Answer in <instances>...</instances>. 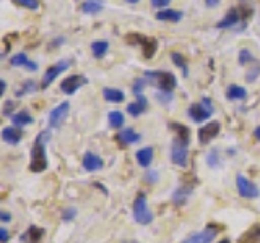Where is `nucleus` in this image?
Here are the masks:
<instances>
[{
	"mask_svg": "<svg viewBox=\"0 0 260 243\" xmlns=\"http://www.w3.org/2000/svg\"><path fill=\"white\" fill-rule=\"evenodd\" d=\"M49 140V132H41L36 136L35 146L31 151V162L29 169L32 172H43L47 169V157H46V143Z\"/></svg>",
	"mask_w": 260,
	"mask_h": 243,
	"instance_id": "1",
	"label": "nucleus"
},
{
	"mask_svg": "<svg viewBox=\"0 0 260 243\" xmlns=\"http://www.w3.org/2000/svg\"><path fill=\"white\" fill-rule=\"evenodd\" d=\"M145 78L150 85L159 88V91L165 93H173V89L177 86L176 76L169 71H145Z\"/></svg>",
	"mask_w": 260,
	"mask_h": 243,
	"instance_id": "2",
	"label": "nucleus"
},
{
	"mask_svg": "<svg viewBox=\"0 0 260 243\" xmlns=\"http://www.w3.org/2000/svg\"><path fill=\"white\" fill-rule=\"evenodd\" d=\"M132 213H134V219H135L137 224L148 225V224L153 222V213H151V209L148 208V201H146V196L143 193H140L134 199Z\"/></svg>",
	"mask_w": 260,
	"mask_h": 243,
	"instance_id": "3",
	"label": "nucleus"
},
{
	"mask_svg": "<svg viewBox=\"0 0 260 243\" xmlns=\"http://www.w3.org/2000/svg\"><path fill=\"white\" fill-rule=\"evenodd\" d=\"M215 107L213 102L208 97H203L200 102H195L189 107V117L195 122V124H202V122L208 120L211 115H213Z\"/></svg>",
	"mask_w": 260,
	"mask_h": 243,
	"instance_id": "4",
	"label": "nucleus"
},
{
	"mask_svg": "<svg viewBox=\"0 0 260 243\" xmlns=\"http://www.w3.org/2000/svg\"><path fill=\"white\" fill-rule=\"evenodd\" d=\"M189 143H185L179 138H174L173 144H171V160L179 167H185L187 160H189Z\"/></svg>",
	"mask_w": 260,
	"mask_h": 243,
	"instance_id": "5",
	"label": "nucleus"
},
{
	"mask_svg": "<svg viewBox=\"0 0 260 243\" xmlns=\"http://www.w3.org/2000/svg\"><path fill=\"white\" fill-rule=\"evenodd\" d=\"M236 186H238V191L242 198H247V199H255L260 196V188L254 183L250 182L249 178H246L244 175H238L236 177Z\"/></svg>",
	"mask_w": 260,
	"mask_h": 243,
	"instance_id": "6",
	"label": "nucleus"
},
{
	"mask_svg": "<svg viewBox=\"0 0 260 243\" xmlns=\"http://www.w3.org/2000/svg\"><path fill=\"white\" fill-rule=\"evenodd\" d=\"M70 67V62L69 60H60V62H57L54 67L49 68L46 73H44V76H43V81H41V89H46L49 85H52V81L60 75V73H63L65 70H67Z\"/></svg>",
	"mask_w": 260,
	"mask_h": 243,
	"instance_id": "7",
	"label": "nucleus"
},
{
	"mask_svg": "<svg viewBox=\"0 0 260 243\" xmlns=\"http://www.w3.org/2000/svg\"><path fill=\"white\" fill-rule=\"evenodd\" d=\"M88 83V78L83 76V75H72L69 78H65L62 83H60V89H62V93L65 94H69L72 96L73 93H77L78 89L86 85Z\"/></svg>",
	"mask_w": 260,
	"mask_h": 243,
	"instance_id": "8",
	"label": "nucleus"
},
{
	"mask_svg": "<svg viewBox=\"0 0 260 243\" xmlns=\"http://www.w3.org/2000/svg\"><path fill=\"white\" fill-rule=\"evenodd\" d=\"M216 235H218V229L213 225H210L197 233H192L190 237H187L182 243H211L216 238Z\"/></svg>",
	"mask_w": 260,
	"mask_h": 243,
	"instance_id": "9",
	"label": "nucleus"
},
{
	"mask_svg": "<svg viewBox=\"0 0 260 243\" xmlns=\"http://www.w3.org/2000/svg\"><path fill=\"white\" fill-rule=\"evenodd\" d=\"M219 130H221V125H219V122H210V124L200 127L199 132H197V136H199L200 143L202 144H208L211 140H213V138L218 136Z\"/></svg>",
	"mask_w": 260,
	"mask_h": 243,
	"instance_id": "10",
	"label": "nucleus"
},
{
	"mask_svg": "<svg viewBox=\"0 0 260 243\" xmlns=\"http://www.w3.org/2000/svg\"><path fill=\"white\" fill-rule=\"evenodd\" d=\"M69 109H70L69 102H62L55 109H52V112L49 113V125H51V128H59L62 125V122L69 113Z\"/></svg>",
	"mask_w": 260,
	"mask_h": 243,
	"instance_id": "11",
	"label": "nucleus"
},
{
	"mask_svg": "<svg viewBox=\"0 0 260 243\" xmlns=\"http://www.w3.org/2000/svg\"><path fill=\"white\" fill-rule=\"evenodd\" d=\"M244 20V15L241 13L239 8H230V12L226 13V16L218 23L219 29H231L236 28L238 24Z\"/></svg>",
	"mask_w": 260,
	"mask_h": 243,
	"instance_id": "12",
	"label": "nucleus"
},
{
	"mask_svg": "<svg viewBox=\"0 0 260 243\" xmlns=\"http://www.w3.org/2000/svg\"><path fill=\"white\" fill-rule=\"evenodd\" d=\"M135 40L134 43H140L142 47H143V55L146 57V59H151V57L154 55V52H156L158 49V43L156 39H150V37H145V36H138V34H134Z\"/></svg>",
	"mask_w": 260,
	"mask_h": 243,
	"instance_id": "13",
	"label": "nucleus"
},
{
	"mask_svg": "<svg viewBox=\"0 0 260 243\" xmlns=\"http://www.w3.org/2000/svg\"><path fill=\"white\" fill-rule=\"evenodd\" d=\"M103 159L94 152H86L83 156V167L88 172H98V170L103 169Z\"/></svg>",
	"mask_w": 260,
	"mask_h": 243,
	"instance_id": "14",
	"label": "nucleus"
},
{
	"mask_svg": "<svg viewBox=\"0 0 260 243\" xmlns=\"http://www.w3.org/2000/svg\"><path fill=\"white\" fill-rule=\"evenodd\" d=\"M23 138V132L18 127H5L2 130V140L7 144H18Z\"/></svg>",
	"mask_w": 260,
	"mask_h": 243,
	"instance_id": "15",
	"label": "nucleus"
},
{
	"mask_svg": "<svg viewBox=\"0 0 260 243\" xmlns=\"http://www.w3.org/2000/svg\"><path fill=\"white\" fill-rule=\"evenodd\" d=\"M140 133H137L134 128H125L122 130V132L117 135V141L124 146H128V144H135L140 141Z\"/></svg>",
	"mask_w": 260,
	"mask_h": 243,
	"instance_id": "16",
	"label": "nucleus"
},
{
	"mask_svg": "<svg viewBox=\"0 0 260 243\" xmlns=\"http://www.w3.org/2000/svg\"><path fill=\"white\" fill-rule=\"evenodd\" d=\"M146 105H148V101H146V97L145 96H137V101L127 105V112L132 117H138V115H142V113L145 112Z\"/></svg>",
	"mask_w": 260,
	"mask_h": 243,
	"instance_id": "17",
	"label": "nucleus"
},
{
	"mask_svg": "<svg viewBox=\"0 0 260 243\" xmlns=\"http://www.w3.org/2000/svg\"><path fill=\"white\" fill-rule=\"evenodd\" d=\"M103 96H104V99L108 102H111V104H119V102L125 101L124 91H120V89H117V88H104L103 89Z\"/></svg>",
	"mask_w": 260,
	"mask_h": 243,
	"instance_id": "18",
	"label": "nucleus"
},
{
	"mask_svg": "<svg viewBox=\"0 0 260 243\" xmlns=\"http://www.w3.org/2000/svg\"><path fill=\"white\" fill-rule=\"evenodd\" d=\"M44 235V230L43 229H38V227H29V229L26 230V233L21 235V243H39V240L43 238Z\"/></svg>",
	"mask_w": 260,
	"mask_h": 243,
	"instance_id": "19",
	"label": "nucleus"
},
{
	"mask_svg": "<svg viewBox=\"0 0 260 243\" xmlns=\"http://www.w3.org/2000/svg\"><path fill=\"white\" fill-rule=\"evenodd\" d=\"M156 18L161 21H169V23H177L182 20V12L179 10H171V8H166V10H159L156 13Z\"/></svg>",
	"mask_w": 260,
	"mask_h": 243,
	"instance_id": "20",
	"label": "nucleus"
},
{
	"mask_svg": "<svg viewBox=\"0 0 260 243\" xmlns=\"http://www.w3.org/2000/svg\"><path fill=\"white\" fill-rule=\"evenodd\" d=\"M153 156H154V152H153V148H150V146L148 148H143L140 151H137V154H135L137 162L142 167H148L153 162Z\"/></svg>",
	"mask_w": 260,
	"mask_h": 243,
	"instance_id": "21",
	"label": "nucleus"
},
{
	"mask_svg": "<svg viewBox=\"0 0 260 243\" xmlns=\"http://www.w3.org/2000/svg\"><path fill=\"white\" fill-rule=\"evenodd\" d=\"M103 7H104L103 0H85V2L81 4V10L86 15H96L103 10Z\"/></svg>",
	"mask_w": 260,
	"mask_h": 243,
	"instance_id": "22",
	"label": "nucleus"
},
{
	"mask_svg": "<svg viewBox=\"0 0 260 243\" xmlns=\"http://www.w3.org/2000/svg\"><path fill=\"white\" fill-rule=\"evenodd\" d=\"M226 97L230 101H241V99H246L247 97V91L239 85H231L226 91Z\"/></svg>",
	"mask_w": 260,
	"mask_h": 243,
	"instance_id": "23",
	"label": "nucleus"
},
{
	"mask_svg": "<svg viewBox=\"0 0 260 243\" xmlns=\"http://www.w3.org/2000/svg\"><path fill=\"white\" fill-rule=\"evenodd\" d=\"M12 122H13V125H15V127L23 128V127H26V125L32 124V117H31V113H29V112L21 110V112H18V113H15V115L12 117Z\"/></svg>",
	"mask_w": 260,
	"mask_h": 243,
	"instance_id": "24",
	"label": "nucleus"
},
{
	"mask_svg": "<svg viewBox=\"0 0 260 243\" xmlns=\"http://www.w3.org/2000/svg\"><path fill=\"white\" fill-rule=\"evenodd\" d=\"M239 243H260V225H254L239 238Z\"/></svg>",
	"mask_w": 260,
	"mask_h": 243,
	"instance_id": "25",
	"label": "nucleus"
},
{
	"mask_svg": "<svg viewBox=\"0 0 260 243\" xmlns=\"http://www.w3.org/2000/svg\"><path fill=\"white\" fill-rule=\"evenodd\" d=\"M192 194V186H181L177 188L173 194V201L176 205H184V202L189 199V196Z\"/></svg>",
	"mask_w": 260,
	"mask_h": 243,
	"instance_id": "26",
	"label": "nucleus"
},
{
	"mask_svg": "<svg viewBox=\"0 0 260 243\" xmlns=\"http://www.w3.org/2000/svg\"><path fill=\"white\" fill-rule=\"evenodd\" d=\"M108 49H109L108 40H94V43L91 44V51H93V55L96 57V59H103V57L106 55V52H108Z\"/></svg>",
	"mask_w": 260,
	"mask_h": 243,
	"instance_id": "27",
	"label": "nucleus"
},
{
	"mask_svg": "<svg viewBox=\"0 0 260 243\" xmlns=\"http://www.w3.org/2000/svg\"><path fill=\"white\" fill-rule=\"evenodd\" d=\"M108 120H109V125H111L112 128H120L122 125L125 124V117H124V113L119 112V110H112V112H109Z\"/></svg>",
	"mask_w": 260,
	"mask_h": 243,
	"instance_id": "28",
	"label": "nucleus"
},
{
	"mask_svg": "<svg viewBox=\"0 0 260 243\" xmlns=\"http://www.w3.org/2000/svg\"><path fill=\"white\" fill-rule=\"evenodd\" d=\"M38 89V85H36V81H32V79H28V81H24V83L16 89L15 91V94L18 96V97H21V96H24V94H29V93H35Z\"/></svg>",
	"mask_w": 260,
	"mask_h": 243,
	"instance_id": "29",
	"label": "nucleus"
},
{
	"mask_svg": "<svg viewBox=\"0 0 260 243\" xmlns=\"http://www.w3.org/2000/svg\"><path fill=\"white\" fill-rule=\"evenodd\" d=\"M171 127H173V130L176 132V138H179V140H182L185 143H189V140H190V130L189 128H187L185 125H179V124H173Z\"/></svg>",
	"mask_w": 260,
	"mask_h": 243,
	"instance_id": "30",
	"label": "nucleus"
},
{
	"mask_svg": "<svg viewBox=\"0 0 260 243\" xmlns=\"http://www.w3.org/2000/svg\"><path fill=\"white\" fill-rule=\"evenodd\" d=\"M171 59H173V62L176 63V67H179V68L182 70L184 76H189V67H187V62H185V59L182 57V54L173 52V54H171Z\"/></svg>",
	"mask_w": 260,
	"mask_h": 243,
	"instance_id": "31",
	"label": "nucleus"
},
{
	"mask_svg": "<svg viewBox=\"0 0 260 243\" xmlns=\"http://www.w3.org/2000/svg\"><path fill=\"white\" fill-rule=\"evenodd\" d=\"M29 62L28 55L24 52H20V54H15L12 59H10V65L12 67H26Z\"/></svg>",
	"mask_w": 260,
	"mask_h": 243,
	"instance_id": "32",
	"label": "nucleus"
},
{
	"mask_svg": "<svg viewBox=\"0 0 260 243\" xmlns=\"http://www.w3.org/2000/svg\"><path fill=\"white\" fill-rule=\"evenodd\" d=\"M252 60H254V55L249 51V49H242L239 52V63L241 65H249Z\"/></svg>",
	"mask_w": 260,
	"mask_h": 243,
	"instance_id": "33",
	"label": "nucleus"
},
{
	"mask_svg": "<svg viewBox=\"0 0 260 243\" xmlns=\"http://www.w3.org/2000/svg\"><path fill=\"white\" fill-rule=\"evenodd\" d=\"M146 83H148V81H146L145 76L135 79V81H134V93H135L137 96H142V93H143V89H145Z\"/></svg>",
	"mask_w": 260,
	"mask_h": 243,
	"instance_id": "34",
	"label": "nucleus"
},
{
	"mask_svg": "<svg viewBox=\"0 0 260 243\" xmlns=\"http://www.w3.org/2000/svg\"><path fill=\"white\" fill-rule=\"evenodd\" d=\"M13 2L21 5V7H26V8H29V10H38L39 8L38 0H13Z\"/></svg>",
	"mask_w": 260,
	"mask_h": 243,
	"instance_id": "35",
	"label": "nucleus"
},
{
	"mask_svg": "<svg viewBox=\"0 0 260 243\" xmlns=\"http://www.w3.org/2000/svg\"><path fill=\"white\" fill-rule=\"evenodd\" d=\"M15 109H16V102H15V101H5V104H4V110H2L4 117H10Z\"/></svg>",
	"mask_w": 260,
	"mask_h": 243,
	"instance_id": "36",
	"label": "nucleus"
},
{
	"mask_svg": "<svg viewBox=\"0 0 260 243\" xmlns=\"http://www.w3.org/2000/svg\"><path fill=\"white\" fill-rule=\"evenodd\" d=\"M207 162H208V166L211 167H216L219 164V156H218V152L216 151H211L208 152V156H207Z\"/></svg>",
	"mask_w": 260,
	"mask_h": 243,
	"instance_id": "37",
	"label": "nucleus"
},
{
	"mask_svg": "<svg viewBox=\"0 0 260 243\" xmlns=\"http://www.w3.org/2000/svg\"><path fill=\"white\" fill-rule=\"evenodd\" d=\"M258 73H260V67H258V65H255V67L247 73L246 79H247V81H250V83H252V81H255V78L258 76Z\"/></svg>",
	"mask_w": 260,
	"mask_h": 243,
	"instance_id": "38",
	"label": "nucleus"
},
{
	"mask_svg": "<svg viewBox=\"0 0 260 243\" xmlns=\"http://www.w3.org/2000/svg\"><path fill=\"white\" fill-rule=\"evenodd\" d=\"M62 216H63V221H72V219L77 216V209H75V208H69V209H65Z\"/></svg>",
	"mask_w": 260,
	"mask_h": 243,
	"instance_id": "39",
	"label": "nucleus"
},
{
	"mask_svg": "<svg viewBox=\"0 0 260 243\" xmlns=\"http://www.w3.org/2000/svg\"><path fill=\"white\" fill-rule=\"evenodd\" d=\"M156 97H158V99H159L162 104H166V102H169L171 99H173V93H165V91H161V93L156 94Z\"/></svg>",
	"mask_w": 260,
	"mask_h": 243,
	"instance_id": "40",
	"label": "nucleus"
},
{
	"mask_svg": "<svg viewBox=\"0 0 260 243\" xmlns=\"http://www.w3.org/2000/svg\"><path fill=\"white\" fill-rule=\"evenodd\" d=\"M150 2H151V5H153L154 8H165V7L169 5L171 0H150Z\"/></svg>",
	"mask_w": 260,
	"mask_h": 243,
	"instance_id": "41",
	"label": "nucleus"
},
{
	"mask_svg": "<svg viewBox=\"0 0 260 243\" xmlns=\"http://www.w3.org/2000/svg\"><path fill=\"white\" fill-rule=\"evenodd\" d=\"M0 241H2V243H7L8 241V232H7L5 227H2V229H0Z\"/></svg>",
	"mask_w": 260,
	"mask_h": 243,
	"instance_id": "42",
	"label": "nucleus"
},
{
	"mask_svg": "<svg viewBox=\"0 0 260 243\" xmlns=\"http://www.w3.org/2000/svg\"><path fill=\"white\" fill-rule=\"evenodd\" d=\"M10 213H7V211H0V219H2V222H10Z\"/></svg>",
	"mask_w": 260,
	"mask_h": 243,
	"instance_id": "43",
	"label": "nucleus"
},
{
	"mask_svg": "<svg viewBox=\"0 0 260 243\" xmlns=\"http://www.w3.org/2000/svg\"><path fill=\"white\" fill-rule=\"evenodd\" d=\"M24 68H28L29 71H36V70H38V65H36L35 62H31V60H29V62H28V65H26V67H24Z\"/></svg>",
	"mask_w": 260,
	"mask_h": 243,
	"instance_id": "44",
	"label": "nucleus"
},
{
	"mask_svg": "<svg viewBox=\"0 0 260 243\" xmlns=\"http://www.w3.org/2000/svg\"><path fill=\"white\" fill-rule=\"evenodd\" d=\"M205 4H207L208 7H216V5L219 4V0H205Z\"/></svg>",
	"mask_w": 260,
	"mask_h": 243,
	"instance_id": "45",
	"label": "nucleus"
},
{
	"mask_svg": "<svg viewBox=\"0 0 260 243\" xmlns=\"http://www.w3.org/2000/svg\"><path fill=\"white\" fill-rule=\"evenodd\" d=\"M5 88H7V83H5V79H2V89H0V96L5 94Z\"/></svg>",
	"mask_w": 260,
	"mask_h": 243,
	"instance_id": "46",
	"label": "nucleus"
},
{
	"mask_svg": "<svg viewBox=\"0 0 260 243\" xmlns=\"http://www.w3.org/2000/svg\"><path fill=\"white\" fill-rule=\"evenodd\" d=\"M254 135H255V138H257V140L260 141V127H257V128H255V132H254Z\"/></svg>",
	"mask_w": 260,
	"mask_h": 243,
	"instance_id": "47",
	"label": "nucleus"
},
{
	"mask_svg": "<svg viewBox=\"0 0 260 243\" xmlns=\"http://www.w3.org/2000/svg\"><path fill=\"white\" fill-rule=\"evenodd\" d=\"M125 2H128V4H137L138 0H125Z\"/></svg>",
	"mask_w": 260,
	"mask_h": 243,
	"instance_id": "48",
	"label": "nucleus"
},
{
	"mask_svg": "<svg viewBox=\"0 0 260 243\" xmlns=\"http://www.w3.org/2000/svg\"><path fill=\"white\" fill-rule=\"evenodd\" d=\"M219 243H231V241H230V240H221Z\"/></svg>",
	"mask_w": 260,
	"mask_h": 243,
	"instance_id": "49",
	"label": "nucleus"
},
{
	"mask_svg": "<svg viewBox=\"0 0 260 243\" xmlns=\"http://www.w3.org/2000/svg\"><path fill=\"white\" fill-rule=\"evenodd\" d=\"M134 243H137V241H134Z\"/></svg>",
	"mask_w": 260,
	"mask_h": 243,
	"instance_id": "50",
	"label": "nucleus"
}]
</instances>
